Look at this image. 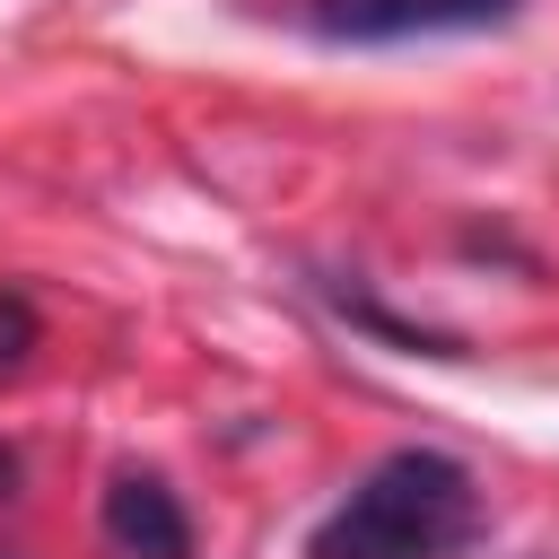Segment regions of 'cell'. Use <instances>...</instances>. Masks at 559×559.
Returning a JSON list of instances; mask_svg holds the SVG:
<instances>
[{
  "label": "cell",
  "mask_w": 559,
  "mask_h": 559,
  "mask_svg": "<svg viewBox=\"0 0 559 559\" xmlns=\"http://www.w3.org/2000/svg\"><path fill=\"white\" fill-rule=\"evenodd\" d=\"M489 524L472 472L437 445H402L349 480V498L314 524L306 559H454Z\"/></svg>",
  "instance_id": "6da1fadb"
},
{
  "label": "cell",
  "mask_w": 559,
  "mask_h": 559,
  "mask_svg": "<svg viewBox=\"0 0 559 559\" xmlns=\"http://www.w3.org/2000/svg\"><path fill=\"white\" fill-rule=\"evenodd\" d=\"M524 0H306L323 44H428V35H489Z\"/></svg>",
  "instance_id": "7a4b0ae2"
},
{
  "label": "cell",
  "mask_w": 559,
  "mask_h": 559,
  "mask_svg": "<svg viewBox=\"0 0 559 559\" xmlns=\"http://www.w3.org/2000/svg\"><path fill=\"white\" fill-rule=\"evenodd\" d=\"M105 542L122 559H192V515L157 472H114L105 489Z\"/></svg>",
  "instance_id": "3957f363"
},
{
  "label": "cell",
  "mask_w": 559,
  "mask_h": 559,
  "mask_svg": "<svg viewBox=\"0 0 559 559\" xmlns=\"http://www.w3.org/2000/svg\"><path fill=\"white\" fill-rule=\"evenodd\" d=\"M35 332H44V323H35V306H26L17 288H0V376H17V367L35 358Z\"/></svg>",
  "instance_id": "277c9868"
}]
</instances>
